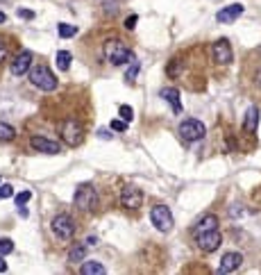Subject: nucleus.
Listing matches in <instances>:
<instances>
[{"instance_id": "c85d7f7f", "label": "nucleus", "mask_w": 261, "mask_h": 275, "mask_svg": "<svg viewBox=\"0 0 261 275\" xmlns=\"http://www.w3.org/2000/svg\"><path fill=\"white\" fill-rule=\"evenodd\" d=\"M137 21H139V16L132 14L130 19H125V27H127V30H134V27H137Z\"/></svg>"}, {"instance_id": "39448f33", "label": "nucleus", "mask_w": 261, "mask_h": 275, "mask_svg": "<svg viewBox=\"0 0 261 275\" xmlns=\"http://www.w3.org/2000/svg\"><path fill=\"white\" fill-rule=\"evenodd\" d=\"M150 221L159 232H170L173 230V214L166 205H155L150 210Z\"/></svg>"}, {"instance_id": "412c9836", "label": "nucleus", "mask_w": 261, "mask_h": 275, "mask_svg": "<svg viewBox=\"0 0 261 275\" xmlns=\"http://www.w3.org/2000/svg\"><path fill=\"white\" fill-rule=\"evenodd\" d=\"M14 137H16V130L12 125L0 123V141H14Z\"/></svg>"}, {"instance_id": "dca6fc26", "label": "nucleus", "mask_w": 261, "mask_h": 275, "mask_svg": "<svg viewBox=\"0 0 261 275\" xmlns=\"http://www.w3.org/2000/svg\"><path fill=\"white\" fill-rule=\"evenodd\" d=\"M257 125H259V109L257 107H250L245 111V123H243V130L245 132H255Z\"/></svg>"}, {"instance_id": "ddd939ff", "label": "nucleus", "mask_w": 261, "mask_h": 275, "mask_svg": "<svg viewBox=\"0 0 261 275\" xmlns=\"http://www.w3.org/2000/svg\"><path fill=\"white\" fill-rule=\"evenodd\" d=\"M241 262H243L241 253H225L218 269H221V273H234V271L241 266Z\"/></svg>"}, {"instance_id": "f257e3e1", "label": "nucleus", "mask_w": 261, "mask_h": 275, "mask_svg": "<svg viewBox=\"0 0 261 275\" xmlns=\"http://www.w3.org/2000/svg\"><path fill=\"white\" fill-rule=\"evenodd\" d=\"M104 57L109 59L114 66H123V64H132L134 55L120 39H109L104 41Z\"/></svg>"}, {"instance_id": "4be33fe9", "label": "nucleus", "mask_w": 261, "mask_h": 275, "mask_svg": "<svg viewBox=\"0 0 261 275\" xmlns=\"http://www.w3.org/2000/svg\"><path fill=\"white\" fill-rule=\"evenodd\" d=\"M78 34V27L75 25H68V23H59V37L61 39H71Z\"/></svg>"}, {"instance_id": "cd10ccee", "label": "nucleus", "mask_w": 261, "mask_h": 275, "mask_svg": "<svg viewBox=\"0 0 261 275\" xmlns=\"http://www.w3.org/2000/svg\"><path fill=\"white\" fill-rule=\"evenodd\" d=\"M111 130H116V132H125L127 130V121H111Z\"/></svg>"}, {"instance_id": "473e14b6", "label": "nucleus", "mask_w": 261, "mask_h": 275, "mask_svg": "<svg viewBox=\"0 0 261 275\" xmlns=\"http://www.w3.org/2000/svg\"><path fill=\"white\" fill-rule=\"evenodd\" d=\"M98 137H100V139H111V132L102 127V130H98Z\"/></svg>"}, {"instance_id": "1a4fd4ad", "label": "nucleus", "mask_w": 261, "mask_h": 275, "mask_svg": "<svg viewBox=\"0 0 261 275\" xmlns=\"http://www.w3.org/2000/svg\"><path fill=\"white\" fill-rule=\"evenodd\" d=\"M211 55H214L216 64L227 66V64H232V62H234V53H232V46H229L227 39L214 41V46H211Z\"/></svg>"}, {"instance_id": "f03ea898", "label": "nucleus", "mask_w": 261, "mask_h": 275, "mask_svg": "<svg viewBox=\"0 0 261 275\" xmlns=\"http://www.w3.org/2000/svg\"><path fill=\"white\" fill-rule=\"evenodd\" d=\"M73 203L80 212H96L100 205V198H98V191L93 189L91 184H80L78 191H75V198Z\"/></svg>"}, {"instance_id": "393cba45", "label": "nucleus", "mask_w": 261, "mask_h": 275, "mask_svg": "<svg viewBox=\"0 0 261 275\" xmlns=\"http://www.w3.org/2000/svg\"><path fill=\"white\" fill-rule=\"evenodd\" d=\"M139 68H141V66H139V62H132V66H130V71L125 73V80H127V82H134V78H137V73H139Z\"/></svg>"}, {"instance_id": "72a5a7b5", "label": "nucleus", "mask_w": 261, "mask_h": 275, "mask_svg": "<svg viewBox=\"0 0 261 275\" xmlns=\"http://www.w3.org/2000/svg\"><path fill=\"white\" fill-rule=\"evenodd\" d=\"M98 243V236H86V246H96Z\"/></svg>"}, {"instance_id": "6ab92c4d", "label": "nucleus", "mask_w": 261, "mask_h": 275, "mask_svg": "<svg viewBox=\"0 0 261 275\" xmlns=\"http://www.w3.org/2000/svg\"><path fill=\"white\" fill-rule=\"evenodd\" d=\"M216 228H218V216L207 214V216H204L202 221L196 225V234H198V232H207V230H216Z\"/></svg>"}, {"instance_id": "423d86ee", "label": "nucleus", "mask_w": 261, "mask_h": 275, "mask_svg": "<svg viewBox=\"0 0 261 275\" xmlns=\"http://www.w3.org/2000/svg\"><path fill=\"white\" fill-rule=\"evenodd\" d=\"M61 139H64L68 146H80L82 139H84L82 125H80L75 118H66L64 123H61Z\"/></svg>"}, {"instance_id": "bb28decb", "label": "nucleus", "mask_w": 261, "mask_h": 275, "mask_svg": "<svg viewBox=\"0 0 261 275\" xmlns=\"http://www.w3.org/2000/svg\"><path fill=\"white\" fill-rule=\"evenodd\" d=\"M30 198H32V193H30V191H20L19 196H16V207H20V205H25L27 200H30Z\"/></svg>"}, {"instance_id": "c9c22d12", "label": "nucleus", "mask_w": 261, "mask_h": 275, "mask_svg": "<svg viewBox=\"0 0 261 275\" xmlns=\"http://www.w3.org/2000/svg\"><path fill=\"white\" fill-rule=\"evenodd\" d=\"M5 21H7V16H5L2 12H0V23H5Z\"/></svg>"}, {"instance_id": "4468645a", "label": "nucleus", "mask_w": 261, "mask_h": 275, "mask_svg": "<svg viewBox=\"0 0 261 275\" xmlns=\"http://www.w3.org/2000/svg\"><path fill=\"white\" fill-rule=\"evenodd\" d=\"M241 14H243V5H229V7H222L221 12L216 14V21H218V23H232V21H236Z\"/></svg>"}, {"instance_id": "c756f323", "label": "nucleus", "mask_w": 261, "mask_h": 275, "mask_svg": "<svg viewBox=\"0 0 261 275\" xmlns=\"http://www.w3.org/2000/svg\"><path fill=\"white\" fill-rule=\"evenodd\" d=\"M19 16L20 19H25V21H30V19H34V12H30V9H19Z\"/></svg>"}, {"instance_id": "f704fd0d", "label": "nucleus", "mask_w": 261, "mask_h": 275, "mask_svg": "<svg viewBox=\"0 0 261 275\" xmlns=\"http://www.w3.org/2000/svg\"><path fill=\"white\" fill-rule=\"evenodd\" d=\"M5 255H0V273H5L7 271V264H5V259H2Z\"/></svg>"}, {"instance_id": "20e7f679", "label": "nucleus", "mask_w": 261, "mask_h": 275, "mask_svg": "<svg viewBox=\"0 0 261 275\" xmlns=\"http://www.w3.org/2000/svg\"><path fill=\"white\" fill-rule=\"evenodd\" d=\"M50 230L59 236V239L68 241V239H73V234H75V221H73L68 214H57L50 223Z\"/></svg>"}, {"instance_id": "7ed1b4c3", "label": "nucleus", "mask_w": 261, "mask_h": 275, "mask_svg": "<svg viewBox=\"0 0 261 275\" xmlns=\"http://www.w3.org/2000/svg\"><path fill=\"white\" fill-rule=\"evenodd\" d=\"M30 82H32L37 89H41V91H55V89H57V78H55V73L43 64H37L30 68Z\"/></svg>"}, {"instance_id": "5701e85b", "label": "nucleus", "mask_w": 261, "mask_h": 275, "mask_svg": "<svg viewBox=\"0 0 261 275\" xmlns=\"http://www.w3.org/2000/svg\"><path fill=\"white\" fill-rule=\"evenodd\" d=\"M118 114H120V118H123V121H127V123L134 118V109H132L130 105H120V107H118Z\"/></svg>"}, {"instance_id": "6e6552de", "label": "nucleus", "mask_w": 261, "mask_h": 275, "mask_svg": "<svg viewBox=\"0 0 261 275\" xmlns=\"http://www.w3.org/2000/svg\"><path fill=\"white\" fill-rule=\"evenodd\" d=\"M221 241H222V236H221V232H218V228H216V230H207V232H198V234H196L198 248L204 250V253H214V250H218Z\"/></svg>"}, {"instance_id": "b1692460", "label": "nucleus", "mask_w": 261, "mask_h": 275, "mask_svg": "<svg viewBox=\"0 0 261 275\" xmlns=\"http://www.w3.org/2000/svg\"><path fill=\"white\" fill-rule=\"evenodd\" d=\"M14 253V241L12 239H0V255H9Z\"/></svg>"}, {"instance_id": "aec40b11", "label": "nucleus", "mask_w": 261, "mask_h": 275, "mask_svg": "<svg viewBox=\"0 0 261 275\" xmlns=\"http://www.w3.org/2000/svg\"><path fill=\"white\" fill-rule=\"evenodd\" d=\"M55 62H57L59 71H68V68H71V62H73V55L68 53V50H59L57 57H55Z\"/></svg>"}, {"instance_id": "2eb2a0df", "label": "nucleus", "mask_w": 261, "mask_h": 275, "mask_svg": "<svg viewBox=\"0 0 261 275\" xmlns=\"http://www.w3.org/2000/svg\"><path fill=\"white\" fill-rule=\"evenodd\" d=\"M161 98L166 100L170 107H173V111H175V114H182V100H180V91H177V89H173V86L161 89Z\"/></svg>"}, {"instance_id": "7c9ffc66", "label": "nucleus", "mask_w": 261, "mask_h": 275, "mask_svg": "<svg viewBox=\"0 0 261 275\" xmlns=\"http://www.w3.org/2000/svg\"><path fill=\"white\" fill-rule=\"evenodd\" d=\"M177 64H180V59H173L168 64V75H177Z\"/></svg>"}, {"instance_id": "f3484780", "label": "nucleus", "mask_w": 261, "mask_h": 275, "mask_svg": "<svg viewBox=\"0 0 261 275\" xmlns=\"http://www.w3.org/2000/svg\"><path fill=\"white\" fill-rule=\"evenodd\" d=\"M80 273L82 275H104L107 273V269H104L100 262H82V269H80Z\"/></svg>"}, {"instance_id": "0eeeda50", "label": "nucleus", "mask_w": 261, "mask_h": 275, "mask_svg": "<svg viewBox=\"0 0 261 275\" xmlns=\"http://www.w3.org/2000/svg\"><path fill=\"white\" fill-rule=\"evenodd\" d=\"M177 132H180V137H182L184 141H200L207 130H204V125L200 123V121H196V118H186V121L180 123Z\"/></svg>"}, {"instance_id": "9d476101", "label": "nucleus", "mask_w": 261, "mask_h": 275, "mask_svg": "<svg viewBox=\"0 0 261 275\" xmlns=\"http://www.w3.org/2000/svg\"><path fill=\"white\" fill-rule=\"evenodd\" d=\"M141 203H143V193H141V189L132 187V184L123 187V191H120V207H125V210H139Z\"/></svg>"}, {"instance_id": "a878e982", "label": "nucleus", "mask_w": 261, "mask_h": 275, "mask_svg": "<svg viewBox=\"0 0 261 275\" xmlns=\"http://www.w3.org/2000/svg\"><path fill=\"white\" fill-rule=\"evenodd\" d=\"M14 196V187L9 184H0V200H7V198Z\"/></svg>"}, {"instance_id": "2f4dec72", "label": "nucleus", "mask_w": 261, "mask_h": 275, "mask_svg": "<svg viewBox=\"0 0 261 275\" xmlns=\"http://www.w3.org/2000/svg\"><path fill=\"white\" fill-rule=\"evenodd\" d=\"M5 57H7V43L0 39V64L5 62Z\"/></svg>"}, {"instance_id": "e433bc0d", "label": "nucleus", "mask_w": 261, "mask_h": 275, "mask_svg": "<svg viewBox=\"0 0 261 275\" xmlns=\"http://www.w3.org/2000/svg\"><path fill=\"white\" fill-rule=\"evenodd\" d=\"M257 78H259V80H257V82H259V85H261V71H259V75H257Z\"/></svg>"}, {"instance_id": "a211bd4d", "label": "nucleus", "mask_w": 261, "mask_h": 275, "mask_svg": "<svg viewBox=\"0 0 261 275\" xmlns=\"http://www.w3.org/2000/svg\"><path fill=\"white\" fill-rule=\"evenodd\" d=\"M86 250H89V246L84 243H75L71 248V253H68V262H84L86 259Z\"/></svg>"}, {"instance_id": "9b49d317", "label": "nucleus", "mask_w": 261, "mask_h": 275, "mask_svg": "<svg viewBox=\"0 0 261 275\" xmlns=\"http://www.w3.org/2000/svg\"><path fill=\"white\" fill-rule=\"evenodd\" d=\"M30 146L37 152H46V155H59L61 152V144L52 141V139H46V137H32L30 139Z\"/></svg>"}, {"instance_id": "f8f14e48", "label": "nucleus", "mask_w": 261, "mask_h": 275, "mask_svg": "<svg viewBox=\"0 0 261 275\" xmlns=\"http://www.w3.org/2000/svg\"><path fill=\"white\" fill-rule=\"evenodd\" d=\"M32 59H34L32 50H20V53L14 57L9 68H12L14 75H23V73H27L30 68H32Z\"/></svg>"}]
</instances>
